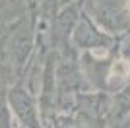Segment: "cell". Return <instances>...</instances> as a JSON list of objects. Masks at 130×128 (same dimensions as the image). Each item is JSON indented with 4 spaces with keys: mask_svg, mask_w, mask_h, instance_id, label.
Returning <instances> with one entry per match:
<instances>
[{
    "mask_svg": "<svg viewBox=\"0 0 130 128\" xmlns=\"http://www.w3.org/2000/svg\"><path fill=\"white\" fill-rule=\"evenodd\" d=\"M70 45L74 49L78 47L82 51H86V53H95V51L107 53V51H113L115 37L105 33L103 29H99L86 12H80L78 21L70 35Z\"/></svg>",
    "mask_w": 130,
    "mask_h": 128,
    "instance_id": "1",
    "label": "cell"
},
{
    "mask_svg": "<svg viewBox=\"0 0 130 128\" xmlns=\"http://www.w3.org/2000/svg\"><path fill=\"white\" fill-rule=\"evenodd\" d=\"M8 105H10L12 117L18 118L22 128H43V118L39 113L37 99L20 82L8 87Z\"/></svg>",
    "mask_w": 130,
    "mask_h": 128,
    "instance_id": "2",
    "label": "cell"
},
{
    "mask_svg": "<svg viewBox=\"0 0 130 128\" xmlns=\"http://www.w3.org/2000/svg\"><path fill=\"white\" fill-rule=\"evenodd\" d=\"M49 128H87L84 124H80L74 117L70 115H62V113H56L53 118H51Z\"/></svg>",
    "mask_w": 130,
    "mask_h": 128,
    "instance_id": "3",
    "label": "cell"
},
{
    "mask_svg": "<svg viewBox=\"0 0 130 128\" xmlns=\"http://www.w3.org/2000/svg\"><path fill=\"white\" fill-rule=\"evenodd\" d=\"M113 128H119V126H113Z\"/></svg>",
    "mask_w": 130,
    "mask_h": 128,
    "instance_id": "4",
    "label": "cell"
}]
</instances>
